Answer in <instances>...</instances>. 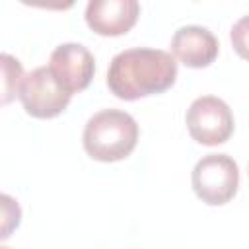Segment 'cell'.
Masks as SVG:
<instances>
[{
    "label": "cell",
    "mask_w": 249,
    "mask_h": 249,
    "mask_svg": "<svg viewBox=\"0 0 249 249\" xmlns=\"http://www.w3.org/2000/svg\"><path fill=\"white\" fill-rule=\"evenodd\" d=\"M177 78V60L161 49L134 47L113 56L107 70V88L124 101L167 91Z\"/></svg>",
    "instance_id": "obj_1"
},
{
    "label": "cell",
    "mask_w": 249,
    "mask_h": 249,
    "mask_svg": "<svg viewBox=\"0 0 249 249\" xmlns=\"http://www.w3.org/2000/svg\"><path fill=\"white\" fill-rule=\"evenodd\" d=\"M138 134L140 128L132 115L121 109H101L88 119L82 144L91 160L111 163L132 154L138 144Z\"/></svg>",
    "instance_id": "obj_2"
},
{
    "label": "cell",
    "mask_w": 249,
    "mask_h": 249,
    "mask_svg": "<svg viewBox=\"0 0 249 249\" xmlns=\"http://www.w3.org/2000/svg\"><path fill=\"white\" fill-rule=\"evenodd\" d=\"M195 195L208 206L228 204L239 187V167L228 154L202 156L191 173Z\"/></svg>",
    "instance_id": "obj_3"
},
{
    "label": "cell",
    "mask_w": 249,
    "mask_h": 249,
    "mask_svg": "<svg viewBox=\"0 0 249 249\" xmlns=\"http://www.w3.org/2000/svg\"><path fill=\"white\" fill-rule=\"evenodd\" d=\"M191 138L202 146H220L233 134V113L228 103L216 95L196 97L185 115Z\"/></svg>",
    "instance_id": "obj_4"
},
{
    "label": "cell",
    "mask_w": 249,
    "mask_h": 249,
    "mask_svg": "<svg viewBox=\"0 0 249 249\" xmlns=\"http://www.w3.org/2000/svg\"><path fill=\"white\" fill-rule=\"evenodd\" d=\"M47 68L56 86L72 97L89 86L95 74V58L80 43H62L51 53Z\"/></svg>",
    "instance_id": "obj_5"
},
{
    "label": "cell",
    "mask_w": 249,
    "mask_h": 249,
    "mask_svg": "<svg viewBox=\"0 0 249 249\" xmlns=\"http://www.w3.org/2000/svg\"><path fill=\"white\" fill-rule=\"evenodd\" d=\"M18 97L33 119H54L70 103V95L56 86L47 66H39L23 76Z\"/></svg>",
    "instance_id": "obj_6"
},
{
    "label": "cell",
    "mask_w": 249,
    "mask_h": 249,
    "mask_svg": "<svg viewBox=\"0 0 249 249\" xmlns=\"http://www.w3.org/2000/svg\"><path fill=\"white\" fill-rule=\"evenodd\" d=\"M140 16L136 0H89L86 6L88 27L101 37H119L128 33Z\"/></svg>",
    "instance_id": "obj_7"
},
{
    "label": "cell",
    "mask_w": 249,
    "mask_h": 249,
    "mask_svg": "<svg viewBox=\"0 0 249 249\" xmlns=\"http://www.w3.org/2000/svg\"><path fill=\"white\" fill-rule=\"evenodd\" d=\"M171 56L189 68L210 66L218 53L220 43L212 31L200 25H183L171 37Z\"/></svg>",
    "instance_id": "obj_8"
},
{
    "label": "cell",
    "mask_w": 249,
    "mask_h": 249,
    "mask_svg": "<svg viewBox=\"0 0 249 249\" xmlns=\"http://www.w3.org/2000/svg\"><path fill=\"white\" fill-rule=\"evenodd\" d=\"M23 76L21 62L8 53H0V107L10 105L18 97Z\"/></svg>",
    "instance_id": "obj_9"
},
{
    "label": "cell",
    "mask_w": 249,
    "mask_h": 249,
    "mask_svg": "<svg viewBox=\"0 0 249 249\" xmlns=\"http://www.w3.org/2000/svg\"><path fill=\"white\" fill-rule=\"evenodd\" d=\"M19 222H21L19 202L10 195L0 193V241L8 239L18 230Z\"/></svg>",
    "instance_id": "obj_10"
},
{
    "label": "cell",
    "mask_w": 249,
    "mask_h": 249,
    "mask_svg": "<svg viewBox=\"0 0 249 249\" xmlns=\"http://www.w3.org/2000/svg\"><path fill=\"white\" fill-rule=\"evenodd\" d=\"M243 27H245V18L239 19V23L231 29V35H239V39L237 37H231V43L237 47V51H239L241 56H245V53H243V47H245V31H243Z\"/></svg>",
    "instance_id": "obj_11"
},
{
    "label": "cell",
    "mask_w": 249,
    "mask_h": 249,
    "mask_svg": "<svg viewBox=\"0 0 249 249\" xmlns=\"http://www.w3.org/2000/svg\"><path fill=\"white\" fill-rule=\"evenodd\" d=\"M0 249H12V247H2V245H0Z\"/></svg>",
    "instance_id": "obj_12"
}]
</instances>
